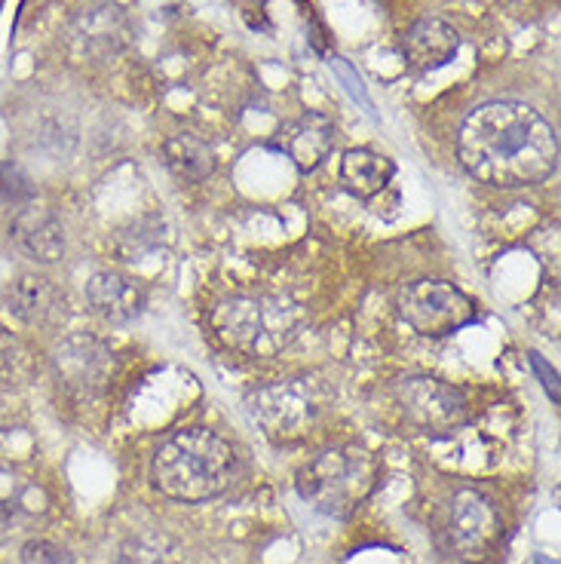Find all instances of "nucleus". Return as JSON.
<instances>
[{
    "mask_svg": "<svg viewBox=\"0 0 561 564\" xmlns=\"http://www.w3.org/2000/svg\"><path fill=\"white\" fill-rule=\"evenodd\" d=\"M457 151L466 172L494 188L540 184L559 166L556 130L522 101L476 108L461 127Z\"/></svg>",
    "mask_w": 561,
    "mask_h": 564,
    "instance_id": "f257e3e1",
    "label": "nucleus"
},
{
    "mask_svg": "<svg viewBox=\"0 0 561 564\" xmlns=\"http://www.w3.org/2000/svg\"><path fill=\"white\" fill-rule=\"evenodd\" d=\"M234 464H237L234 448L222 435L203 427H191L172 433L157 448L151 464V479L166 497L200 503L227 491L234 479Z\"/></svg>",
    "mask_w": 561,
    "mask_h": 564,
    "instance_id": "f03ea898",
    "label": "nucleus"
},
{
    "mask_svg": "<svg viewBox=\"0 0 561 564\" xmlns=\"http://www.w3.org/2000/svg\"><path fill=\"white\" fill-rule=\"evenodd\" d=\"M212 325L230 350L267 359L301 335L305 310L283 295H234L215 307Z\"/></svg>",
    "mask_w": 561,
    "mask_h": 564,
    "instance_id": "7ed1b4c3",
    "label": "nucleus"
},
{
    "mask_svg": "<svg viewBox=\"0 0 561 564\" xmlns=\"http://www.w3.org/2000/svg\"><path fill=\"white\" fill-rule=\"evenodd\" d=\"M378 479L381 467L369 452L329 448L298 472V494L322 516L347 518L369 500Z\"/></svg>",
    "mask_w": 561,
    "mask_h": 564,
    "instance_id": "20e7f679",
    "label": "nucleus"
},
{
    "mask_svg": "<svg viewBox=\"0 0 561 564\" xmlns=\"http://www.w3.org/2000/svg\"><path fill=\"white\" fill-rule=\"evenodd\" d=\"M503 521L500 509L488 494L476 488H464L445 503V513L439 518V540L445 552L461 562H485L491 549L498 547Z\"/></svg>",
    "mask_w": 561,
    "mask_h": 564,
    "instance_id": "39448f33",
    "label": "nucleus"
},
{
    "mask_svg": "<svg viewBox=\"0 0 561 564\" xmlns=\"http://www.w3.org/2000/svg\"><path fill=\"white\" fill-rule=\"evenodd\" d=\"M249 411L273 442H298L317 427L320 396L305 377H286L258 387L249 396Z\"/></svg>",
    "mask_w": 561,
    "mask_h": 564,
    "instance_id": "423d86ee",
    "label": "nucleus"
},
{
    "mask_svg": "<svg viewBox=\"0 0 561 564\" xmlns=\"http://www.w3.org/2000/svg\"><path fill=\"white\" fill-rule=\"evenodd\" d=\"M393 396H396L402 418L423 435L442 439V435L457 433L469 420V403L464 393L439 377H427V374L402 377L393 387Z\"/></svg>",
    "mask_w": 561,
    "mask_h": 564,
    "instance_id": "0eeeda50",
    "label": "nucleus"
},
{
    "mask_svg": "<svg viewBox=\"0 0 561 564\" xmlns=\"http://www.w3.org/2000/svg\"><path fill=\"white\" fill-rule=\"evenodd\" d=\"M399 313L423 338H449L476 320V304L464 291L439 279H417L399 295Z\"/></svg>",
    "mask_w": 561,
    "mask_h": 564,
    "instance_id": "6e6552de",
    "label": "nucleus"
},
{
    "mask_svg": "<svg viewBox=\"0 0 561 564\" xmlns=\"http://www.w3.org/2000/svg\"><path fill=\"white\" fill-rule=\"evenodd\" d=\"M71 37L81 47L83 56L108 59V56H117L129 47L132 22L123 13V7H117L114 0H96L93 7L77 13L74 25H71Z\"/></svg>",
    "mask_w": 561,
    "mask_h": 564,
    "instance_id": "1a4fd4ad",
    "label": "nucleus"
},
{
    "mask_svg": "<svg viewBox=\"0 0 561 564\" xmlns=\"http://www.w3.org/2000/svg\"><path fill=\"white\" fill-rule=\"evenodd\" d=\"M7 310L22 325H56L64 313V295L40 274H22L7 289Z\"/></svg>",
    "mask_w": 561,
    "mask_h": 564,
    "instance_id": "9d476101",
    "label": "nucleus"
},
{
    "mask_svg": "<svg viewBox=\"0 0 561 564\" xmlns=\"http://www.w3.org/2000/svg\"><path fill=\"white\" fill-rule=\"evenodd\" d=\"M457 49H461V34L445 19H420L402 34V56L415 71L445 68L457 56Z\"/></svg>",
    "mask_w": 561,
    "mask_h": 564,
    "instance_id": "9b49d317",
    "label": "nucleus"
},
{
    "mask_svg": "<svg viewBox=\"0 0 561 564\" xmlns=\"http://www.w3.org/2000/svg\"><path fill=\"white\" fill-rule=\"evenodd\" d=\"M10 237L16 242L22 255H28L37 264H56L64 255V230L59 218L40 206H25L19 209L10 227Z\"/></svg>",
    "mask_w": 561,
    "mask_h": 564,
    "instance_id": "f8f14e48",
    "label": "nucleus"
},
{
    "mask_svg": "<svg viewBox=\"0 0 561 564\" xmlns=\"http://www.w3.org/2000/svg\"><path fill=\"white\" fill-rule=\"evenodd\" d=\"M86 301L105 323L127 325L145 310V291L139 289L129 276L102 271L86 283Z\"/></svg>",
    "mask_w": 561,
    "mask_h": 564,
    "instance_id": "ddd939ff",
    "label": "nucleus"
},
{
    "mask_svg": "<svg viewBox=\"0 0 561 564\" xmlns=\"http://www.w3.org/2000/svg\"><path fill=\"white\" fill-rule=\"evenodd\" d=\"M56 362H59L64 384L81 393H93L102 387L111 371V353L96 338H68L59 347Z\"/></svg>",
    "mask_w": 561,
    "mask_h": 564,
    "instance_id": "4468645a",
    "label": "nucleus"
},
{
    "mask_svg": "<svg viewBox=\"0 0 561 564\" xmlns=\"http://www.w3.org/2000/svg\"><path fill=\"white\" fill-rule=\"evenodd\" d=\"M283 147L289 154L295 166L301 172L317 169L335 147V123L325 113L310 111L301 120H295L286 135H283Z\"/></svg>",
    "mask_w": 561,
    "mask_h": 564,
    "instance_id": "2eb2a0df",
    "label": "nucleus"
},
{
    "mask_svg": "<svg viewBox=\"0 0 561 564\" xmlns=\"http://www.w3.org/2000/svg\"><path fill=\"white\" fill-rule=\"evenodd\" d=\"M396 176V166L384 154H374L369 147H356L347 151L341 160V181L344 188L359 200H371L381 191H386V184Z\"/></svg>",
    "mask_w": 561,
    "mask_h": 564,
    "instance_id": "dca6fc26",
    "label": "nucleus"
},
{
    "mask_svg": "<svg viewBox=\"0 0 561 564\" xmlns=\"http://www.w3.org/2000/svg\"><path fill=\"white\" fill-rule=\"evenodd\" d=\"M163 157H166L169 172H172L178 181H188V184L206 181V178L215 172V166H218L215 151H212L208 142H203L200 135H193V132H176L172 139H166Z\"/></svg>",
    "mask_w": 561,
    "mask_h": 564,
    "instance_id": "f3484780",
    "label": "nucleus"
},
{
    "mask_svg": "<svg viewBox=\"0 0 561 564\" xmlns=\"http://www.w3.org/2000/svg\"><path fill=\"white\" fill-rule=\"evenodd\" d=\"M34 200L32 178L13 163H0V206H25Z\"/></svg>",
    "mask_w": 561,
    "mask_h": 564,
    "instance_id": "a211bd4d",
    "label": "nucleus"
},
{
    "mask_svg": "<svg viewBox=\"0 0 561 564\" xmlns=\"http://www.w3.org/2000/svg\"><path fill=\"white\" fill-rule=\"evenodd\" d=\"M19 555L22 564H74V555L52 540H28Z\"/></svg>",
    "mask_w": 561,
    "mask_h": 564,
    "instance_id": "6ab92c4d",
    "label": "nucleus"
},
{
    "mask_svg": "<svg viewBox=\"0 0 561 564\" xmlns=\"http://www.w3.org/2000/svg\"><path fill=\"white\" fill-rule=\"evenodd\" d=\"M329 68L337 74V81L344 83V89L350 93V98H356L366 111H374V105H371L369 98V89H366V83H362V77L356 74L354 65H347V59H341V56H332L329 59Z\"/></svg>",
    "mask_w": 561,
    "mask_h": 564,
    "instance_id": "aec40b11",
    "label": "nucleus"
},
{
    "mask_svg": "<svg viewBox=\"0 0 561 564\" xmlns=\"http://www.w3.org/2000/svg\"><path fill=\"white\" fill-rule=\"evenodd\" d=\"M114 564H166V555H163L160 549H151V547H142V543H135V549L120 552V559H117Z\"/></svg>",
    "mask_w": 561,
    "mask_h": 564,
    "instance_id": "412c9836",
    "label": "nucleus"
},
{
    "mask_svg": "<svg viewBox=\"0 0 561 564\" xmlns=\"http://www.w3.org/2000/svg\"><path fill=\"white\" fill-rule=\"evenodd\" d=\"M530 365H534V371H537V374L544 377L546 393H549V396H552V399L559 403V374H556V371L546 365L544 356H540V353H530Z\"/></svg>",
    "mask_w": 561,
    "mask_h": 564,
    "instance_id": "4be33fe9",
    "label": "nucleus"
},
{
    "mask_svg": "<svg viewBox=\"0 0 561 564\" xmlns=\"http://www.w3.org/2000/svg\"><path fill=\"white\" fill-rule=\"evenodd\" d=\"M240 3L246 7V10H261V7H264L267 0H240Z\"/></svg>",
    "mask_w": 561,
    "mask_h": 564,
    "instance_id": "5701e85b",
    "label": "nucleus"
},
{
    "mask_svg": "<svg viewBox=\"0 0 561 564\" xmlns=\"http://www.w3.org/2000/svg\"><path fill=\"white\" fill-rule=\"evenodd\" d=\"M522 3H537V0H522Z\"/></svg>",
    "mask_w": 561,
    "mask_h": 564,
    "instance_id": "b1692460",
    "label": "nucleus"
},
{
    "mask_svg": "<svg viewBox=\"0 0 561 564\" xmlns=\"http://www.w3.org/2000/svg\"><path fill=\"white\" fill-rule=\"evenodd\" d=\"M0 7H3V0H0Z\"/></svg>",
    "mask_w": 561,
    "mask_h": 564,
    "instance_id": "393cba45",
    "label": "nucleus"
}]
</instances>
